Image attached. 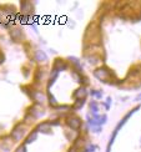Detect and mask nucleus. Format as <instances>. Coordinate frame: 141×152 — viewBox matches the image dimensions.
<instances>
[{
    "label": "nucleus",
    "mask_w": 141,
    "mask_h": 152,
    "mask_svg": "<svg viewBox=\"0 0 141 152\" xmlns=\"http://www.w3.org/2000/svg\"><path fill=\"white\" fill-rule=\"evenodd\" d=\"M49 122H44V123H41L40 126L38 127V130L39 131H43V132H49V130L48 128H50V126H49Z\"/></svg>",
    "instance_id": "obj_5"
},
{
    "label": "nucleus",
    "mask_w": 141,
    "mask_h": 152,
    "mask_svg": "<svg viewBox=\"0 0 141 152\" xmlns=\"http://www.w3.org/2000/svg\"><path fill=\"white\" fill-rule=\"evenodd\" d=\"M35 59L38 61H46V55L43 51L39 50V51H36V54H35Z\"/></svg>",
    "instance_id": "obj_4"
},
{
    "label": "nucleus",
    "mask_w": 141,
    "mask_h": 152,
    "mask_svg": "<svg viewBox=\"0 0 141 152\" xmlns=\"http://www.w3.org/2000/svg\"><path fill=\"white\" fill-rule=\"evenodd\" d=\"M15 152H26V150H25V146H21V147H19Z\"/></svg>",
    "instance_id": "obj_8"
},
{
    "label": "nucleus",
    "mask_w": 141,
    "mask_h": 152,
    "mask_svg": "<svg viewBox=\"0 0 141 152\" xmlns=\"http://www.w3.org/2000/svg\"><path fill=\"white\" fill-rule=\"evenodd\" d=\"M127 116H129V115H127ZM127 116H126V117H125V118H124V121H126V120H127ZM122 123H124V122H122ZM122 123H120V125H119V126H117V130L120 128V126H122Z\"/></svg>",
    "instance_id": "obj_9"
},
{
    "label": "nucleus",
    "mask_w": 141,
    "mask_h": 152,
    "mask_svg": "<svg viewBox=\"0 0 141 152\" xmlns=\"http://www.w3.org/2000/svg\"><path fill=\"white\" fill-rule=\"evenodd\" d=\"M77 95H80V96H81V98H85V95H86V90H85L84 87L79 88V90H77V91L74 93V96H75V97H77Z\"/></svg>",
    "instance_id": "obj_6"
},
{
    "label": "nucleus",
    "mask_w": 141,
    "mask_h": 152,
    "mask_svg": "<svg viewBox=\"0 0 141 152\" xmlns=\"http://www.w3.org/2000/svg\"><path fill=\"white\" fill-rule=\"evenodd\" d=\"M24 135H25V128L23 126H16L11 132V136L15 140H21L24 137Z\"/></svg>",
    "instance_id": "obj_1"
},
{
    "label": "nucleus",
    "mask_w": 141,
    "mask_h": 152,
    "mask_svg": "<svg viewBox=\"0 0 141 152\" xmlns=\"http://www.w3.org/2000/svg\"><path fill=\"white\" fill-rule=\"evenodd\" d=\"M109 74H110V72H109V70H106L105 67H101V69H97V70L94 71V75H95L97 78H100V80H101V78L107 77Z\"/></svg>",
    "instance_id": "obj_3"
},
{
    "label": "nucleus",
    "mask_w": 141,
    "mask_h": 152,
    "mask_svg": "<svg viewBox=\"0 0 141 152\" xmlns=\"http://www.w3.org/2000/svg\"><path fill=\"white\" fill-rule=\"evenodd\" d=\"M66 122L72 130H79L80 126H81V121H80L79 117H69Z\"/></svg>",
    "instance_id": "obj_2"
},
{
    "label": "nucleus",
    "mask_w": 141,
    "mask_h": 152,
    "mask_svg": "<svg viewBox=\"0 0 141 152\" xmlns=\"http://www.w3.org/2000/svg\"><path fill=\"white\" fill-rule=\"evenodd\" d=\"M35 137H36V133L34 132L33 135H30V136H29V138L26 140V143H29V142H31V141H34V140H35Z\"/></svg>",
    "instance_id": "obj_7"
}]
</instances>
